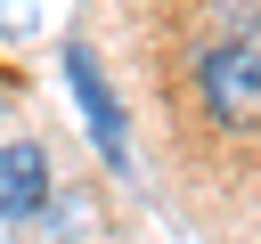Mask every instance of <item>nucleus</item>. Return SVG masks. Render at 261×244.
<instances>
[{"instance_id":"f257e3e1","label":"nucleus","mask_w":261,"mask_h":244,"mask_svg":"<svg viewBox=\"0 0 261 244\" xmlns=\"http://www.w3.org/2000/svg\"><path fill=\"white\" fill-rule=\"evenodd\" d=\"M196 98L212 106V122H253L261 114V41L253 33H220L196 49Z\"/></svg>"},{"instance_id":"f03ea898","label":"nucleus","mask_w":261,"mask_h":244,"mask_svg":"<svg viewBox=\"0 0 261 244\" xmlns=\"http://www.w3.org/2000/svg\"><path fill=\"white\" fill-rule=\"evenodd\" d=\"M65 81H73V98H82V122H90L98 155L122 171V163H130V130H122V106H114V89H106V73H98V57H90L82 41H65Z\"/></svg>"},{"instance_id":"7ed1b4c3","label":"nucleus","mask_w":261,"mask_h":244,"mask_svg":"<svg viewBox=\"0 0 261 244\" xmlns=\"http://www.w3.org/2000/svg\"><path fill=\"white\" fill-rule=\"evenodd\" d=\"M41 203H49V155L33 138L0 146V220H33Z\"/></svg>"}]
</instances>
